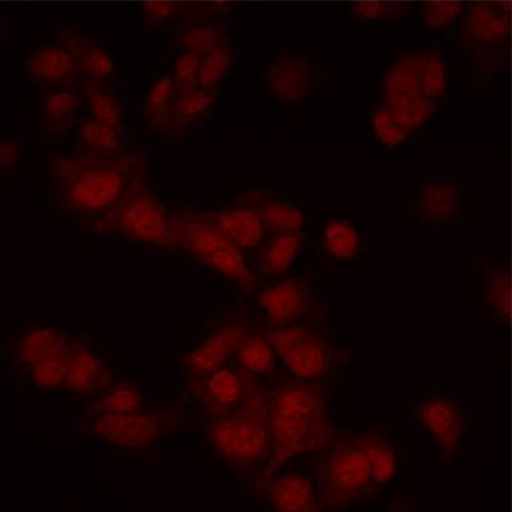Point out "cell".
Here are the masks:
<instances>
[{
    "label": "cell",
    "instance_id": "31",
    "mask_svg": "<svg viewBox=\"0 0 512 512\" xmlns=\"http://www.w3.org/2000/svg\"><path fill=\"white\" fill-rule=\"evenodd\" d=\"M178 94L172 73H164L153 81L145 96L144 116L150 128L157 132L166 121Z\"/></svg>",
    "mask_w": 512,
    "mask_h": 512
},
{
    "label": "cell",
    "instance_id": "14",
    "mask_svg": "<svg viewBox=\"0 0 512 512\" xmlns=\"http://www.w3.org/2000/svg\"><path fill=\"white\" fill-rule=\"evenodd\" d=\"M203 213L232 244L242 250L255 249L262 245L267 230L254 205L241 201L233 207Z\"/></svg>",
    "mask_w": 512,
    "mask_h": 512
},
{
    "label": "cell",
    "instance_id": "2",
    "mask_svg": "<svg viewBox=\"0 0 512 512\" xmlns=\"http://www.w3.org/2000/svg\"><path fill=\"white\" fill-rule=\"evenodd\" d=\"M146 167L143 150L128 148L109 158L79 153L53 155L48 171L59 207L94 219L109 212L146 175Z\"/></svg>",
    "mask_w": 512,
    "mask_h": 512
},
{
    "label": "cell",
    "instance_id": "20",
    "mask_svg": "<svg viewBox=\"0 0 512 512\" xmlns=\"http://www.w3.org/2000/svg\"><path fill=\"white\" fill-rule=\"evenodd\" d=\"M218 102L216 91L196 88L180 91L169 111L166 121L159 127V134L176 136L184 134L190 127L203 121Z\"/></svg>",
    "mask_w": 512,
    "mask_h": 512
},
{
    "label": "cell",
    "instance_id": "13",
    "mask_svg": "<svg viewBox=\"0 0 512 512\" xmlns=\"http://www.w3.org/2000/svg\"><path fill=\"white\" fill-rule=\"evenodd\" d=\"M113 384L111 369L84 340H73L64 387L75 395L95 397Z\"/></svg>",
    "mask_w": 512,
    "mask_h": 512
},
{
    "label": "cell",
    "instance_id": "33",
    "mask_svg": "<svg viewBox=\"0 0 512 512\" xmlns=\"http://www.w3.org/2000/svg\"><path fill=\"white\" fill-rule=\"evenodd\" d=\"M324 248L341 262H349L359 254L361 236L354 224L345 219H332L323 232Z\"/></svg>",
    "mask_w": 512,
    "mask_h": 512
},
{
    "label": "cell",
    "instance_id": "6",
    "mask_svg": "<svg viewBox=\"0 0 512 512\" xmlns=\"http://www.w3.org/2000/svg\"><path fill=\"white\" fill-rule=\"evenodd\" d=\"M185 408L176 402L157 411L144 409L114 415L82 416L81 431L123 450H145L181 427Z\"/></svg>",
    "mask_w": 512,
    "mask_h": 512
},
{
    "label": "cell",
    "instance_id": "19",
    "mask_svg": "<svg viewBox=\"0 0 512 512\" xmlns=\"http://www.w3.org/2000/svg\"><path fill=\"white\" fill-rule=\"evenodd\" d=\"M85 100L81 91L72 86L52 88L41 100V120L45 134L50 139H59L71 130L79 120Z\"/></svg>",
    "mask_w": 512,
    "mask_h": 512
},
{
    "label": "cell",
    "instance_id": "40",
    "mask_svg": "<svg viewBox=\"0 0 512 512\" xmlns=\"http://www.w3.org/2000/svg\"><path fill=\"white\" fill-rule=\"evenodd\" d=\"M447 88L446 64L437 53L423 56L422 90L427 98L436 100L445 94Z\"/></svg>",
    "mask_w": 512,
    "mask_h": 512
},
{
    "label": "cell",
    "instance_id": "4",
    "mask_svg": "<svg viewBox=\"0 0 512 512\" xmlns=\"http://www.w3.org/2000/svg\"><path fill=\"white\" fill-rule=\"evenodd\" d=\"M88 224L91 231L103 235L121 236L160 248L180 249L175 213L169 212L150 189L146 175L140 177L109 212L89 219Z\"/></svg>",
    "mask_w": 512,
    "mask_h": 512
},
{
    "label": "cell",
    "instance_id": "24",
    "mask_svg": "<svg viewBox=\"0 0 512 512\" xmlns=\"http://www.w3.org/2000/svg\"><path fill=\"white\" fill-rule=\"evenodd\" d=\"M145 399L135 383L123 381L112 384L95 396L82 410V416L114 415L144 409Z\"/></svg>",
    "mask_w": 512,
    "mask_h": 512
},
{
    "label": "cell",
    "instance_id": "18",
    "mask_svg": "<svg viewBox=\"0 0 512 512\" xmlns=\"http://www.w3.org/2000/svg\"><path fill=\"white\" fill-rule=\"evenodd\" d=\"M313 73L301 58H281L265 73V86L273 98L283 103L300 102L312 89Z\"/></svg>",
    "mask_w": 512,
    "mask_h": 512
},
{
    "label": "cell",
    "instance_id": "16",
    "mask_svg": "<svg viewBox=\"0 0 512 512\" xmlns=\"http://www.w3.org/2000/svg\"><path fill=\"white\" fill-rule=\"evenodd\" d=\"M57 41L71 53L77 68H79L81 80L103 82L107 84L116 73V64L107 49L70 29H61L57 34Z\"/></svg>",
    "mask_w": 512,
    "mask_h": 512
},
{
    "label": "cell",
    "instance_id": "7",
    "mask_svg": "<svg viewBox=\"0 0 512 512\" xmlns=\"http://www.w3.org/2000/svg\"><path fill=\"white\" fill-rule=\"evenodd\" d=\"M290 372L301 381H318L331 372L332 350L309 329L288 326L264 332Z\"/></svg>",
    "mask_w": 512,
    "mask_h": 512
},
{
    "label": "cell",
    "instance_id": "38",
    "mask_svg": "<svg viewBox=\"0 0 512 512\" xmlns=\"http://www.w3.org/2000/svg\"><path fill=\"white\" fill-rule=\"evenodd\" d=\"M146 24L152 27H162L177 18L190 21L191 4L172 2V0H145L141 6Z\"/></svg>",
    "mask_w": 512,
    "mask_h": 512
},
{
    "label": "cell",
    "instance_id": "11",
    "mask_svg": "<svg viewBox=\"0 0 512 512\" xmlns=\"http://www.w3.org/2000/svg\"><path fill=\"white\" fill-rule=\"evenodd\" d=\"M259 306L273 328L294 326L310 308L309 283L301 278H285L265 287L259 294Z\"/></svg>",
    "mask_w": 512,
    "mask_h": 512
},
{
    "label": "cell",
    "instance_id": "17",
    "mask_svg": "<svg viewBox=\"0 0 512 512\" xmlns=\"http://www.w3.org/2000/svg\"><path fill=\"white\" fill-rule=\"evenodd\" d=\"M178 245L201 263L232 244L203 212H176Z\"/></svg>",
    "mask_w": 512,
    "mask_h": 512
},
{
    "label": "cell",
    "instance_id": "3",
    "mask_svg": "<svg viewBox=\"0 0 512 512\" xmlns=\"http://www.w3.org/2000/svg\"><path fill=\"white\" fill-rule=\"evenodd\" d=\"M207 436L213 450L233 469L263 468L271 447V405L256 377L248 374L244 400L230 413L212 418Z\"/></svg>",
    "mask_w": 512,
    "mask_h": 512
},
{
    "label": "cell",
    "instance_id": "25",
    "mask_svg": "<svg viewBox=\"0 0 512 512\" xmlns=\"http://www.w3.org/2000/svg\"><path fill=\"white\" fill-rule=\"evenodd\" d=\"M203 264L235 283L246 294H251L259 287V277L251 269L244 250L235 244H230L210 255Z\"/></svg>",
    "mask_w": 512,
    "mask_h": 512
},
{
    "label": "cell",
    "instance_id": "39",
    "mask_svg": "<svg viewBox=\"0 0 512 512\" xmlns=\"http://www.w3.org/2000/svg\"><path fill=\"white\" fill-rule=\"evenodd\" d=\"M434 108H436L434 100L424 95L391 107L397 121H399L410 134L413 131L419 130L420 127H423L425 123L431 120Z\"/></svg>",
    "mask_w": 512,
    "mask_h": 512
},
{
    "label": "cell",
    "instance_id": "36",
    "mask_svg": "<svg viewBox=\"0 0 512 512\" xmlns=\"http://www.w3.org/2000/svg\"><path fill=\"white\" fill-rule=\"evenodd\" d=\"M70 350L62 352L52 358L39 361L32 365L29 370L31 381L43 390H54L64 387L68 372V361H70Z\"/></svg>",
    "mask_w": 512,
    "mask_h": 512
},
{
    "label": "cell",
    "instance_id": "15",
    "mask_svg": "<svg viewBox=\"0 0 512 512\" xmlns=\"http://www.w3.org/2000/svg\"><path fill=\"white\" fill-rule=\"evenodd\" d=\"M269 504L281 512H317L323 510L318 488L305 475L277 474L262 488Z\"/></svg>",
    "mask_w": 512,
    "mask_h": 512
},
{
    "label": "cell",
    "instance_id": "32",
    "mask_svg": "<svg viewBox=\"0 0 512 512\" xmlns=\"http://www.w3.org/2000/svg\"><path fill=\"white\" fill-rule=\"evenodd\" d=\"M224 41L226 36L221 27L207 21L187 22L175 36L178 49L199 54L201 57L219 47Z\"/></svg>",
    "mask_w": 512,
    "mask_h": 512
},
{
    "label": "cell",
    "instance_id": "43",
    "mask_svg": "<svg viewBox=\"0 0 512 512\" xmlns=\"http://www.w3.org/2000/svg\"><path fill=\"white\" fill-rule=\"evenodd\" d=\"M406 9L408 7L405 3L382 2V0H359L351 6L352 15L364 21L401 16Z\"/></svg>",
    "mask_w": 512,
    "mask_h": 512
},
{
    "label": "cell",
    "instance_id": "9",
    "mask_svg": "<svg viewBox=\"0 0 512 512\" xmlns=\"http://www.w3.org/2000/svg\"><path fill=\"white\" fill-rule=\"evenodd\" d=\"M189 390L210 418H218L235 410L244 400L248 374L224 365L205 376L190 378Z\"/></svg>",
    "mask_w": 512,
    "mask_h": 512
},
{
    "label": "cell",
    "instance_id": "22",
    "mask_svg": "<svg viewBox=\"0 0 512 512\" xmlns=\"http://www.w3.org/2000/svg\"><path fill=\"white\" fill-rule=\"evenodd\" d=\"M71 345L72 340L58 329L35 328L18 340L13 350V359L21 368L30 369L39 361L70 350Z\"/></svg>",
    "mask_w": 512,
    "mask_h": 512
},
{
    "label": "cell",
    "instance_id": "30",
    "mask_svg": "<svg viewBox=\"0 0 512 512\" xmlns=\"http://www.w3.org/2000/svg\"><path fill=\"white\" fill-rule=\"evenodd\" d=\"M80 86L90 117L121 128L123 105L120 98L109 90L103 82L81 80Z\"/></svg>",
    "mask_w": 512,
    "mask_h": 512
},
{
    "label": "cell",
    "instance_id": "37",
    "mask_svg": "<svg viewBox=\"0 0 512 512\" xmlns=\"http://www.w3.org/2000/svg\"><path fill=\"white\" fill-rule=\"evenodd\" d=\"M372 128L379 143L388 148H396L404 144L410 135V132L397 121L390 105L387 104L373 113Z\"/></svg>",
    "mask_w": 512,
    "mask_h": 512
},
{
    "label": "cell",
    "instance_id": "41",
    "mask_svg": "<svg viewBox=\"0 0 512 512\" xmlns=\"http://www.w3.org/2000/svg\"><path fill=\"white\" fill-rule=\"evenodd\" d=\"M463 12V4L456 0H431L423 7V18L433 30L450 27Z\"/></svg>",
    "mask_w": 512,
    "mask_h": 512
},
{
    "label": "cell",
    "instance_id": "28",
    "mask_svg": "<svg viewBox=\"0 0 512 512\" xmlns=\"http://www.w3.org/2000/svg\"><path fill=\"white\" fill-rule=\"evenodd\" d=\"M235 356L240 369L253 377L269 376L276 369L278 355L264 333L250 331Z\"/></svg>",
    "mask_w": 512,
    "mask_h": 512
},
{
    "label": "cell",
    "instance_id": "34",
    "mask_svg": "<svg viewBox=\"0 0 512 512\" xmlns=\"http://www.w3.org/2000/svg\"><path fill=\"white\" fill-rule=\"evenodd\" d=\"M459 209V195L454 186L434 182L420 194V210L429 221L440 222L454 216Z\"/></svg>",
    "mask_w": 512,
    "mask_h": 512
},
{
    "label": "cell",
    "instance_id": "8",
    "mask_svg": "<svg viewBox=\"0 0 512 512\" xmlns=\"http://www.w3.org/2000/svg\"><path fill=\"white\" fill-rule=\"evenodd\" d=\"M249 332L245 320H227L187 352L184 356L186 373L190 378H196L224 367L236 355Z\"/></svg>",
    "mask_w": 512,
    "mask_h": 512
},
{
    "label": "cell",
    "instance_id": "12",
    "mask_svg": "<svg viewBox=\"0 0 512 512\" xmlns=\"http://www.w3.org/2000/svg\"><path fill=\"white\" fill-rule=\"evenodd\" d=\"M25 73L34 84L49 88H75L81 80L75 59L62 44H44L32 49L25 59Z\"/></svg>",
    "mask_w": 512,
    "mask_h": 512
},
{
    "label": "cell",
    "instance_id": "44",
    "mask_svg": "<svg viewBox=\"0 0 512 512\" xmlns=\"http://www.w3.org/2000/svg\"><path fill=\"white\" fill-rule=\"evenodd\" d=\"M469 29L478 39H493L497 30L495 17L486 6L474 7L469 15Z\"/></svg>",
    "mask_w": 512,
    "mask_h": 512
},
{
    "label": "cell",
    "instance_id": "1",
    "mask_svg": "<svg viewBox=\"0 0 512 512\" xmlns=\"http://www.w3.org/2000/svg\"><path fill=\"white\" fill-rule=\"evenodd\" d=\"M269 405L271 447L256 477L260 491L295 457L326 451L337 440L322 384L301 379L282 384L269 397Z\"/></svg>",
    "mask_w": 512,
    "mask_h": 512
},
{
    "label": "cell",
    "instance_id": "27",
    "mask_svg": "<svg viewBox=\"0 0 512 512\" xmlns=\"http://www.w3.org/2000/svg\"><path fill=\"white\" fill-rule=\"evenodd\" d=\"M303 249L301 233H278L264 246L260 255V269L268 276H282L299 258Z\"/></svg>",
    "mask_w": 512,
    "mask_h": 512
},
{
    "label": "cell",
    "instance_id": "26",
    "mask_svg": "<svg viewBox=\"0 0 512 512\" xmlns=\"http://www.w3.org/2000/svg\"><path fill=\"white\" fill-rule=\"evenodd\" d=\"M246 203L254 205L263 219L265 230L278 235V233H301L305 226L303 212L294 205L280 200H267L260 194H249Z\"/></svg>",
    "mask_w": 512,
    "mask_h": 512
},
{
    "label": "cell",
    "instance_id": "5",
    "mask_svg": "<svg viewBox=\"0 0 512 512\" xmlns=\"http://www.w3.org/2000/svg\"><path fill=\"white\" fill-rule=\"evenodd\" d=\"M317 479L323 509H345L378 488L361 437L336 440L323 451Z\"/></svg>",
    "mask_w": 512,
    "mask_h": 512
},
{
    "label": "cell",
    "instance_id": "42",
    "mask_svg": "<svg viewBox=\"0 0 512 512\" xmlns=\"http://www.w3.org/2000/svg\"><path fill=\"white\" fill-rule=\"evenodd\" d=\"M201 56L181 50L173 63L172 76L178 93L199 88Z\"/></svg>",
    "mask_w": 512,
    "mask_h": 512
},
{
    "label": "cell",
    "instance_id": "29",
    "mask_svg": "<svg viewBox=\"0 0 512 512\" xmlns=\"http://www.w3.org/2000/svg\"><path fill=\"white\" fill-rule=\"evenodd\" d=\"M361 442L367 452L377 487L391 483L399 470V461L392 442L378 432L364 434L361 436Z\"/></svg>",
    "mask_w": 512,
    "mask_h": 512
},
{
    "label": "cell",
    "instance_id": "45",
    "mask_svg": "<svg viewBox=\"0 0 512 512\" xmlns=\"http://www.w3.org/2000/svg\"><path fill=\"white\" fill-rule=\"evenodd\" d=\"M20 157L21 149L16 141L9 139L0 141V169H2V173L12 171Z\"/></svg>",
    "mask_w": 512,
    "mask_h": 512
},
{
    "label": "cell",
    "instance_id": "10",
    "mask_svg": "<svg viewBox=\"0 0 512 512\" xmlns=\"http://www.w3.org/2000/svg\"><path fill=\"white\" fill-rule=\"evenodd\" d=\"M415 415L432 437L445 459L451 460L460 450L465 433V419L459 406L446 397L420 402Z\"/></svg>",
    "mask_w": 512,
    "mask_h": 512
},
{
    "label": "cell",
    "instance_id": "35",
    "mask_svg": "<svg viewBox=\"0 0 512 512\" xmlns=\"http://www.w3.org/2000/svg\"><path fill=\"white\" fill-rule=\"evenodd\" d=\"M233 66L231 45L224 41L201 57L199 88L216 91Z\"/></svg>",
    "mask_w": 512,
    "mask_h": 512
},
{
    "label": "cell",
    "instance_id": "21",
    "mask_svg": "<svg viewBox=\"0 0 512 512\" xmlns=\"http://www.w3.org/2000/svg\"><path fill=\"white\" fill-rule=\"evenodd\" d=\"M423 54H408L393 64L384 79L383 91L387 105L397 104L422 96ZM425 96V95H424Z\"/></svg>",
    "mask_w": 512,
    "mask_h": 512
},
{
    "label": "cell",
    "instance_id": "23",
    "mask_svg": "<svg viewBox=\"0 0 512 512\" xmlns=\"http://www.w3.org/2000/svg\"><path fill=\"white\" fill-rule=\"evenodd\" d=\"M76 149V153L89 157L109 158L126 152L128 148L121 128L89 117L77 127Z\"/></svg>",
    "mask_w": 512,
    "mask_h": 512
}]
</instances>
